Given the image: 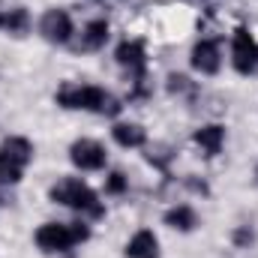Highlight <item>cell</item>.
Wrapping results in <instances>:
<instances>
[{"instance_id":"cell-2","label":"cell","mask_w":258,"mask_h":258,"mask_svg":"<svg viewBox=\"0 0 258 258\" xmlns=\"http://www.w3.org/2000/svg\"><path fill=\"white\" fill-rule=\"evenodd\" d=\"M48 195H51V201H57V204H63V207H72V210H78V213L102 216V204H99L96 192H93L84 180H78V177H63V180H57Z\"/></svg>"},{"instance_id":"cell-5","label":"cell","mask_w":258,"mask_h":258,"mask_svg":"<svg viewBox=\"0 0 258 258\" xmlns=\"http://www.w3.org/2000/svg\"><path fill=\"white\" fill-rule=\"evenodd\" d=\"M69 159H72V165L81 168V171H99V168L105 165L108 153H105V147H102L99 141H93V138H78V141L69 147Z\"/></svg>"},{"instance_id":"cell-6","label":"cell","mask_w":258,"mask_h":258,"mask_svg":"<svg viewBox=\"0 0 258 258\" xmlns=\"http://www.w3.org/2000/svg\"><path fill=\"white\" fill-rule=\"evenodd\" d=\"M231 63L240 75H249L258 69V42L252 39L249 30H237L234 33V42H231Z\"/></svg>"},{"instance_id":"cell-15","label":"cell","mask_w":258,"mask_h":258,"mask_svg":"<svg viewBox=\"0 0 258 258\" xmlns=\"http://www.w3.org/2000/svg\"><path fill=\"white\" fill-rule=\"evenodd\" d=\"M27 24H30L27 9H12L9 15H3V27H6L9 33H24V30H27Z\"/></svg>"},{"instance_id":"cell-14","label":"cell","mask_w":258,"mask_h":258,"mask_svg":"<svg viewBox=\"0 0 258 258\" xmlns=\"http://www.w3.org/2000/svg\"><path fill=\"white\" fill-rule=\"evenodd\" d=\"M165 225H171L177 231H192L198 225V216H195V210L189 204H177V207L165 210Z\"/></svg>"},{"instance_id":"cell-13","label":"cell","mask_w":258,"mask_h":258,"mask_svg":"<svg viewBox=\"0 0 258 258\" xmlns=\"http://www.w3.org/2000/svg\"><path fill=\"white\" fill-rule=\"evenodd\" d=\"M111 135L120 147H141L147 141V132H144L141 123H114Z\"/></svg>"},{"instance_id":"cell-1","label":"cell","mask_w":258,"mask_h":258,"mask_svg":"<svg viewBox=\"0 0 258 258\" xmlns=\"http://www.w3.org/2000/svg\"><path fill=\"white\" fill-rule=\"evenodd\" d=\"M57 105L72 111H96V114H117L120 105L111 93L93 84H66L57 90Z\"/></svg>"},{"instance_id":"cell-4","label":"cell","mask_w":258,"mask_h":258,"mask_svg":"<svg viewBox=\"0 0 258 258\" xmlns=\"http://www.w3.org/2000/svg\"><path fill=\"white\" fill-rule=\"evenodd\" d=\"M33 159V144L21 135H12L0 144V183H18L24 168Z\"/></svg>"},{"instance_id":"cell-9","label":"cell","mask_w":258,"mask_h":258,"mask_svg":"<svg viewBox=\"0 0 258 258\" xmlns=\"http://www.w3.org/2000/svg\"><path fill=\"white\" fill-rule=\"evenodd\" d=\"M117 63L129 69L132 75H138L141 78V72H144V42L141 39H126V42H120L117 45Z\"/></svg>"},{"instance_id":"cell-16","label":"cell","mask_w":258,"mask_h":258,"mask_svg":"<svg viewBox=\"0 0 258 258\" xmlns=\"http://www.w3.org/2000/svg\"><path fill=\"white\" fill-rule=\"evenodd\" d=\"M126 186H129V180L120 174V171H111V174H108V180H105V192H111V195L126 192Z\"/></svg>"},{"instance_id":"cell-17","label":"cell","mask_w":258,"mask_h":258,"mask_svg":"<svg viewBox=\"0 0 258 258\" xmlns=\"http://www.w3.org/2000/svg\"><path fill=\"white\" fill-rule=\"evenodd\" d=\"M0 27H3V12H0Z\"/></svg>"},{"instance_id":"cell-10","label":"cell","mask_w":258,"mask_h":258,"mask_svg":"<svg viewBox=\"0 0 258 258\" xmlns=\"http://www.w3.org/2000/svg\"><path fill=\"white\" fill-rule=\"evenodd\" d=\"M126 258H159V240L150 228H141L126 243Z\"/></svg>"},{"instance_id":"cell-11","label":"cell","mask_w":258,"mask_h":258,"mask_svg":"<svg viewBox=\"0 0 258 258\" xmlns=\"http://www.w3.org/2000/svg\"><path fill=\"white\" fill-rule=\"evenodd\" d=\"M192 141L204 150V156H216V153L222 150V144H225V126H219V123H207V126L195 129Z\"/></svg>"},{"instance_id":"cell-12","label":"cell","mask_w":258,"mask_h":258,"mask_svg":"<svg viewBox=\"0 0 258 258\" xmlns=\"http://www.w3.org/2000/svg\"><path fill=\"white\" fill-rule=\"evenodd\" d=\"M105 42H108V21H105V18L90 21V24L84 27V33H81V48H84V51H99Z\"/></svg>"},{"instance_id":"cell-7","label":"cell","mask_w":258,"mask_h":258,"mask_svg":"<svg viewBox=\"0 0 258 258\" xmlns=\"http://www.w3.org/2000/svg\"><path fill=\"white\" fill-rule=\"evenodd\" d=\"M39 33H42L45 42H54V45L69 42V36H72V18H69V12H63V9H48L42 15V21H39Z\"/></svg>"},{"instance_id":"cell-3","label":"cell","mask_w":258,"mask_h":258,"mask_svg":"<svg viewBox=\"0 0 258 258\" xmlns=\"http://www.w3.org/2000/svg\"><path fill=\"white\" fill-rule=\"evenodd\" d=\"M90 237V228L84 222H45L36 231V246L42 252H66L75 243H84Z\"/></svg>"},{"instance_id":"cell-8","label":"cell","mask_w":258,"mask_h":258,"mask_svg":"<svg viewBox=\"0 0 258 258\" xmlns=\"http://www.w3.org/2000/svg\"><path fill=\"white\" fill-rule=\"evenodd\" d=\"M222 66V54H219V45L210 42V39H201L195 42L192 48V69L201 75H216Z\"/></svg>"}]
</instances>
